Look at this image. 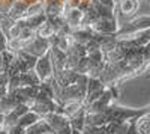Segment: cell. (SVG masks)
I'll return each mask as SVG.
<instances>
[{
	"mask_svg": "<svg viewBox=\"0 0 150 134\" xmlns=\"http://www.w3.org/2000/svg\"><path fill=\"white\" fill-rule=\"evenodd\" d=\"M89 27L96 35H116L119 30V23L116 17H98L89 24Z\"/></svg>",
	"mask_w": 150,
	"mask_h": 134,
	"instance_id": "obj_1",
	"label": "cell"
},
{
	"mask_svg": "<svg viewBox=\"0 0 150 134\" xmlns=\"http://www.w3.org/2000/svg\"><path fill=\"white\" fill-rule=\"evenodd\" d=\"M23 50H26L27 53H30L32 56H35V57H41V56H44V54H47L48 53V50H50V42H48V39H45V38H39V36H33V38L24 45V48Z\"/></svg>",
	"mask_w": 150,
	"mask_h": 134,
	"instance_id": "obj_2",
	"label": "cell"
},
{
	"mask_svg": "<svg viewBox=\"0 0 150 134\" xmlns=\"http://www.w3.org/2000/svg\"><path fill=\"white\" fill-rule=\"evenodd\" d=\"M33 69L36 72V76L39 77L41 83L42 81H47L48 78L53 77V65H51V60H50L48 53L36 59V63H35Z\"/></svg>",
	"mask_w": 150,
	"mask_h": 134,
	"instance_id": "obj_3",
	"label": "cell"
},
{
	"mask_svg": "<svg viewBox=\"0 0 150 134\" xmlns=\"http://www.w3.org/2000/svg\"><path fill=\"white\" fill-rule=\"evenodd\" d=\"M116 15H122L125 20H129L138 14V2L137 0H119L116 3Z\"/></svg>",
	"mask_w": 150,
	"mask_h": 134,
	"instance_id": "obj_4",
	"label": "cell"
},
{
	"mask_svg": "<svg viewBox=\"0 0 150 134\" xmlns=\"http://www.w3.org/2000/svg\"><path fill=\"white\" fill-rule=\"evenodd\" d=\"M83 17H84V11L78 8H71L63 11V20L66 23V26L69 30H74L80 26H83Z\"/></svg>",
	"mask_w": 150,
	"mask_h": 134,
	"instance_id": "obj_5",
	"label": "cell"
},
{
	"mask_svg": "<svg viewBox=\"0 0 150 134\" xmlns=\"http://www.w3.org/2000/svg\"><path fill=\"white\" fill-rule=\"evenodd\" d=\"M63 11H65L63 0H50V2L44 3V14L47 17L63 15Z\"/></svg>",
	"mask_w": 150,
	"mask_h": 134,
	"instance_id": "obj_6",
	"label": "cell"
},
{
	"mask_svg": "<svg viewBox=\"0 0 150 134\" xmlns=\"http://www.w3.org/2000/svg\"><path fill=\"white\" fill-rule=\"evenodd\" d=\"M20 84L21 86H39L41 80L36 76L35 69H27L24 72H20Z\"/></svg>",
	"mask_w": 150,
	"mask_h": 134,
	"instance_id": "obj_7",
	"label": "cell"
},
{
	"mask_svg": "<svg viewBox=\"0 0 150 134\" xmlns=\"http://www.w3.org/2000/svg\"><path fill=\"white\" fill-rule=\"evenodd\" d=\"M26 9H27V5L24 2H21V0H17V2L9 8L6 17H9L11 20L17 21V20H20V18H23L24 15H26Z\"/></svg>",
	"mask_w": 150,
	"mask_h": 134,
	"instance_id": "obj_8",
	"label": "cell"
},
{
	"mask_svg": "<svg viewBox=\"0 0 150 134\" xmlns=\"http://www.w3.org/2000/svg\"><path fill=\"white\" fill-rule=\"evenodd\" d=\"M24 130H26V134H53L51 128L48 127V124L45 122L42 118L38 120V122L32 124L30 127L24 128Z\"/></svg>",
	"mask_w": 150,
	"mask_h": 134,
	"instance_id": "obj_9",
	"label": "cell"
},
{
	"mask_svg": "<svg viewBox=\"0 0 150 134\" xmlns=\"http://www.w3.org/2000/svg\"><path fill=\"white\" fill-rule=\"evenodd\" d=\"M134 122H135V128H137V131H138V134H149V128H150V115H149V112L137 116L134 119Z\"/></svg>",
	"mask_w": 150,
	"mask_h": 134,
	"instance_id": "obj_10",
	"label": "cell"
},
{
	"mask_svg": "<svg viewBox=\"0 0 150 134\" xmlns=\"http://www.w3.org/2000/svg\"><path fill=\"white\" fill-rule=\"evenodd\" d=\"M39 119H41V116L38 115V113H35V112H32V110H27L24 115L20 116V119L17 120V125H20V127H23V128H27V127H30L32 124L38 122Z\"/></svg>",
	"mask_w": 150,
	"mask_h": 134,
	"instance_id": "obj_11",
	"label": "cell"
},
{
	"mask_svg": "<svg viewBox=\"0 0 150 134\" xmlns=\"http://www.w3.org/2000/svg\"><path fill=\"white\" fill-rule=\"evenodd\" d=\"M54 33H56V30H54L51 21H50L48 18H45V21L35 30V35L36 36H39V38H45V39H48L50 36H53Z\"/></svg>",
	"mask_w": 150,
	"mask_h": 134,
	"instance_id": "obj_12",
	"label": "cell"
},
{
	"mask_svg": "<svg viewBox=\"0 0 150 134\" xmlns=\"http://www.w3.org/2000/svg\"><path fill=\"white\" fill-rule=\"evenodd\" d=\"M35 36V30H32V29H29V27H21L20 29V35H18V39L26 45L32 38Z\"/></svg>",
	"mask_w": 150,
	"mask_h": 134,
	"instance_id": "obj_13",
	"label": "cell"
},
{
	"mask_svg": "<svg viewBox=\"0 0 150 134\" xmlns=\"http://www.w3.org/2000/svg\"><path fill=\"white\" fill-rule=\"evenodd\" d=\"M96 2L107 9H111V11L116 9V0H96Z\"/></svg>",
	"mask_w": 150,
	"mask_h": 134,
	"instance_id": "obj_14",
	"label": "cell"
},
{
	"mask_svg": "<svg viewBox=\"0 0 150 134\" xmlns=\"http://www.w3.org/2000/svg\"><path fill=\"white\" fill-rule=\"evenodd\" d=\"M6 131H8V134H26V130L20 125H12Z\"/></svg>",
	"mask_w": 150,
	"mask_h": 134,
	"instance_id": "obj_15",
	"label": "cell"
},
{
	"mask_svg": "<svg viewBox=\"0 0 150 134\" xmlns=\"http://www.w3.org/2000/svg\"><path fill=\"white\" fill-rule=\"evenodd\" d=\"M21 2H24L27 6L29 5H32V3H38V2H41V0H21Z\"/></svg>",
	"mask_w": 150,
	"mask_h": 134,
	"instance_id": "obj_16",
	"label": "cell"
},
{
	"mask_svg": "<svg viewBox=\"0 0 150 134\" xmlns=\"http://www.w3.org/2000/svg\"><path fill=\"white\" fill-rule=\"evenodd\" d=\"M0 72H2V51H0Z\"/></svg>",
	"mask_w": 150,
	"mask_h": 134,
	"instance_id": "obj_17",
	"label": "cell"
},
{
	"mask_svg": "<svg viewBox=\"0 0 150 134\" xmlns=\"http://www.w3.org/2000/svg\"><path fill=\"white\" fill-rule=\"evenodd\" d=\"M80 134H89V133H87V131H84V130H83V131H81Z\"/></svg>",
	"mask_w": 150,
	"mask_h": 134,
	"instance_id": "obj_18",
	"label": "cell"
},
{
	"mask_svg": "<svg viewBox=\"0 0 150 134\" xmlns=\"http://www.w3.org/2000/svg\"><path fill=\"white\" fill-rule=\"evenodd\" d=\"M3 17H5V15H2V14H0V20H2V18H3Z\"/></svg>",
	"mask_w": 150,
	"mask_h": 134,
	"instance_id": "obj_19",
	"label": "cell"
}]
</instances>
